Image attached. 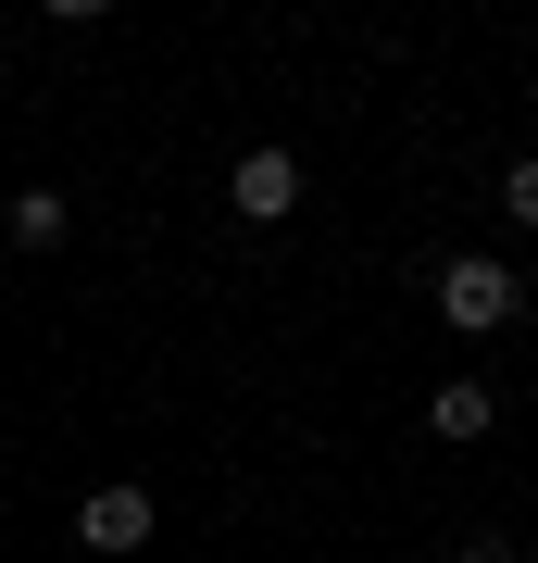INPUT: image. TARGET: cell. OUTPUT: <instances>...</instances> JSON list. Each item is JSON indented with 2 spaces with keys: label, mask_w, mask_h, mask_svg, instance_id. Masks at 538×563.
I'll list each match as a JSON object with an SVG mask.
<instances>
[{
  "label": "cell",
  "mask_w": 538,
  "mask_h": 563,
  "mask_svg": "<svg viewBox=\"0 0 538 563\" xmlns=\"http://www.w3.org/2000/svg\"><path fill=\"white\" fill-rule=\"evenodd\" d=\"M439 313L463 325V339H501V325L526 313V276L488 263V251H463V263H439Z\"/></svg>",
  "instance_id": "6da1fadb"
},
{
  "label": "cell",
  "mask_w": 538,
  "mask_h": 563,
  "mask_svg": "<svg viewBox=\"0 0 538 563\" xmlns=\"http://www.w3.org/2000/svg\"><path fill=\"white\" fill-rule=\"evenodd\" d=\"M226 201H239L251 225H288L300 213V151H251L239 176H226Z\"/></svg>",
  "instance_id": "7a4b0ae2"
},
{
  "label": "cell",
  "mask_w": 538,
  "mask_h": 563,
  "mask_svg": "<svg viewBox=\"0 0 538 563\" xmlns=\"http://www.w3.org/2000/svg\"><path fill=\"white\" fill-rule=\"evenodd\" d=\"M76 539L88 551H139L151 539V488H88V501H76Z\"/></svg>",
  "instance_id": "3957f363"
},
{
  "label": "cell",
  "mask_w": 538,
  "mask_h": 563,
  "mask_svg": "<svg viewBox=\"0 0 538 563\" xmlns=\"http://www.w3.org/2000/svg\"><path fill=\"white\" fill-rule=\"evenodd\" d=\"M426 426H439V439H488V426H501V388H476V376H451L439 401H426Z\"/></svg>",
  "instance_id": "277c9868"
},
{
  "label": "cell",
  "mask_w": 538,
  "mask_h": 563,
  "mask_svg": "<svg viewBox=\"0 0 538 563\" xmlns=\"http://www.w3.org/2000/svg\"><path fill=\"white\" fill-rule=\"evenodd\" d=\"M13 239H25V251L63 239V188H13Z\"/></svg>",
  "instance_id": "5b68a950"
},
{
  "label": "cell",
  "mask_w": 538,
  "mask_h": 563,
  "mask_svg": "<svg viewBox=\"0 0 538 563\" xmlns=\"http://www.w3.org/2000/svg\"><path fill=\"white\" fill-rule=\"evenodd\" d=\"M501 213H514V225H538V151L514 163V176H501Z\"/></svg>",
  "instance_id": "8992f818"
},
{
  "label": "cell",
  "mask_w": 538,
  "mask_h": 563,
  "mask_svg": "<svg viewBox=\"0 0 538 563\" xmlns=\"http://www.w3.org/2000/svg\"><path fill=\"white\" fill-rule=\"evenodd\" d=\"M463 563H514V539H501V526H476V539H463Z\"/></svg>",
  "instance_id": "52a82bcc"
}]
</instances>
